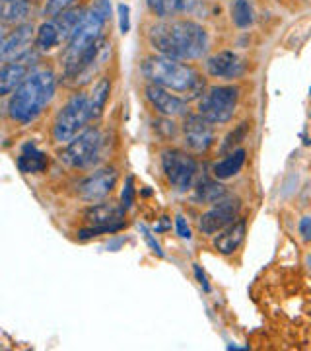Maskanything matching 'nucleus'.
Instances as JSON below:
<instances>
[{
    "label": "nucleus",
    "instance_id": "nucleus-1",
    "mask_svg": "<svg viewBox=\"0 0 311 351\" xmlns=\"http://www.w3.org/2000/svg\"><path fill=\"white\" fill-rule=\"evenodd\" d=\"M111 14L109 0H98L82 18L62 53V76L66 84L82 86L94 76L109 55V43L103 38V25Z\"/></svg>",
    "mask_w": 311,
    "mask_h": 351
},
{
    "label": "nucleus",
    "instance_id": "nucleus-2",
    "mask_svg": "<svg viewBox=\"0 0 311 351\" xmlns=\"http://www.w3.org/2000/svg\"><path fill=\"white\" fill-rule=\"evenodd\" d=\"M150 45L163 57L175 61H193L208 51L206 29L193 20H165L148 32Z\"/></svg>",
    "mask_w": 311,
    "mask_h": 351
},
{
    "label": "nucleus",
    "instance_id": "nucleus-3",
    "mask_svg": "<svg viewBox=\"0 0 311 351\" xmlns=\"http://www.w3.org/2000/svg\"><path fill=\"white\" fill-rule=\"evenodd\" d=\"M55 88H57V82L51 71H45V69L33 71L20 84V88L12 92L6 106L8 117L20 125H27L36 121L53 100Z\"/></svg>",
    "mask_w": 311,
    "mask_h": 351
},
{
    "label": "nucleus",
    "instance_id": "nucleus-4",
    "mask_svg": "<svg viewBox=\"0 0 311 351\" xmlns=\"http://www.w3.org/2000/svg\"><path fill=\"white\" fill-rule=\"evenodd\" d=\"M142 75L144 78H148L150 84L189 94V100L199 98L204 90V80L193 66L179 63L170 57H163V55L148 57L142 63Z\"/></svg>",
    "mask_w": 311,
    "mask_h": 351
},
{
    "label": "nucleus",
    "instance_id": "nucleus-5",
    "mask_svg": "<svg viewBox=\"0 0 311 351\" xmlns=\"http://www.w3.org/2000/svg\"><path fill=\"white\" fill-rule=\"evenodd\" d=\"M90 119H92L90 96L84 92H78L57 113L53 121V138L62 145L70 143L72 138L86 131Z\"/></svg>",
    "mask_w": 311,
    "mask_h": 351
},
{
    "label": "nucleus",
    "instance_id": "nucleus-6",
    "mask_svg": "<svg viewBox=\"0 0 311 351\" xmlns=\"http://www.w3.org/2000/svg\"><path fill=\"white\" fill-rule=\"evenodd\" d=\"M101 149H103V135L100 129H86L78 137L66 143V147L59 152V158L62 164L86 170L98 164L101 158Z\"/></svg>",
    "mask_w": 311,
    "mask_h": 351
},
{
    "label": "nucleus",
    "instance_id": "nucleus-7",
    "mask_svg": "<svg viewBox=\"0 0 311 351\" xmlns=\"http://www.w3.org/2000/svg\"><path fill=\"white\" fill-rule=\"evenodd\" d=\"M239 90L236 86H214L199 100V113L214 125L228 123L236 113Z\"/></svg>",
    "mask_w": 311,
    "mask_h": 351
},
{
    "label": "nucleus",
    "instance_id": "nucleus-8",
    "mask_svg": "<svg viewBox=\"0 0 311 351\" xmlns=\"http://www.w3.org/2000/svg\"><path fill=\"white\" fill-rule=\"evenodd\" d=\"M162 170L172 188L177 191H187L193 188L199 168H197V160L187 152L170 149L162 152Z\"/></svg>",
    "mask_w": 311,
    "mask_h": 351
},
{
    "label": "nucleus",
    "instance_id": "nucleus-9",
    "mask_svg": "<svg viewBox=\"0 0 311 351\" xmlns=\"http://www.w3.org/2000/svg\"><path fill=\"white\" fill-rule=\"evenodd\" d=\"M239 207H241V203H239L237 197H224L218 203H214L212 209H208L199 219L200 232L212 237V234L224 230L226 226L236 223L237 215H239Z\"/></svg>",
    "mask_w": 311,
    "mask_h": 351
},
{
    "label": "nucleus",
    "instance_id": "nucleus-10",
    "mask_svg": "<svg viewBox=\"0 0 311 351\" xmlns=\"http://www.w3.org/2000/svg\"><path fill=\"white\" fill-rule=\"evenodd\" d=\"M117 184V172L115 168H101L94 174L84 178L78 186V197L82 201H100L105 199Z\"/></svg>",
    "mask_w": 311,
    "mask_h": 351
},
{
    "label": "nucleus",
    "instance_id": "nucleus-11",
    "mask_svg": "<svg viewBox=\"0 0 311 351\" xmlns=\"http://www.w3.org/2000/svg\"><path fill=\"white\" fill-rule=\"evenodd\" d=\"M212 125L214 123H211L200 113L187 115L183 121V138H185L187 149L195 152L208 151L214 143V127Z\"/></svg>",
    "mask_w": 311,
    "mask_h": 351
},
{
    "label": "nucleus",
    "instance_id": "nucleus-12",
    "mask_svg": "<svg viewBox=\"0 0 311 351\" xmlns=\"http://www.w3.org/2000/svg\"><path fill=\"white\" fill-rule=\"evenodd\" d=\"M36 29L31 24H22L14 27V32L4 34L2 38V47H0V57L2 61H10V59H18L25 53H29V45L31 41H36Z\"/></svg>",
    "mask_w": 311,
    "mask_h": 351
},
{
    "label": "nucleus",
    "instance_id": "nucleus-13",
    "mask_svg": "<svg viewBox=\"0 0 311 351\" xmlns=\"http://www.w3.org/2000/svg\"><path fill=\"white\" fill-rule=\"evenodd\" d=\"M29 59H33L31 53H25L22 57L14 59V61H6L2 71H0V94L8 96L14 90H18L20 84L24 82L27 76L31 75V66H29Z\"/></svg>",
    "mask_w": 311,
    "mask_h": 351
},
{
    "label": "nucleus",
    "instance_id": "nucleus-14",
    "mask_svg": "<svg viewBox=\"0 0 311 351\" xmlns=\"http://www.w3.org/2000/svg\"><path fill=\"white\" fill-rule=\"evenodd\" d=\"M146 98L152 104V108L158 113H162L165 117H181L189 115V106L185 100L177 98L174 94H170V90L156 84L146 86Z\"/></svg>",
    "mask_w": 311,
    "mask_h": 351
},
{
    "label": "nucleus",
    "instance_id": "nucleus-15",
    "mask_svg": "<svg viewBox=\"0 0 311 351\" xmlns=\"http://www.w3.org/2000/svg\"><path fill=\"white\" fill-rule=\"evenodd\" d=\"M206 71L214 78H226V80H234L239 78L245 73V61L236 55L234 51H220L216 55H212L206 61Z\"/></svg>",
    "mask_w": 311,
    "mask_h": 351
},
{
    "label": "nucleus",
    "instance_id": "nucleus-16",
    "mask_svg": "<svg viewBox=\"0 0 311 351\" xmlns=\"http://www.w3.org/2000/svg\"><path fill=\"white\" fill-rule=\"evenodd\" d=\"M245 230H247V223L243 219H239V221L232 223L230 226H226L224 230H220L212 244H214V248L220 252L222 256H232L243 244Z\"/></svg>",
    "mask_w": 311,
    "mask_h": 351
},
{
    "label": "nucleus",
    "instance_id": "nucleus-17",
    "mask_svg": "<svg viewBox=\"0 0 311 351\" xmlns=\"http://www.w3.org/2000/svg\"><path fill=\"white\" fill-rule=\"evenodd\" d=\"M150 12L158 18H174L177 14H193L200 6L199 0H146Z\"/></svg>",
    "mask_w": 311,
    "mask_h": 351
},
{
    "label": "nucleus",
    "instance_id": "nucleus-18",
    "mask_svg": "<svg viewBox=\"0 0 311 351\" xmlns=\"http://www.w3.org/2000/svg\"><path fill=\"white\" fill-rule=\"evenodd\" d=\"M123 205L117 207L113 203H98V205H92L84 213V221L90 225H111V223H119L124 215Z\"/></svg>",
    "mask_w": 311,
    "mask_h": 351
},
{
    "label": "nucleus",
    "instance_id": "nucleus-19",
    "mask_svg": "<svg viewBox=\"0 0 311 351\" xmlns=\"http://www.w3.org/2000/svg\"><path fill=\"white\" fill-rule=\"evenodd\" d=\"M245 156L247 152L243 149H236V151L228 152V156L222 158L220 162H216L212 166V174L216 180H230L241 172L243 164H245Z\"/></svg>",
    "mask_w": 311,
    "mask_h": 351
},
{
    "label": "nucleus",
    "instance_id": "nucleus-20",
    "mask_svg": "<svg viewBox=\"0 0 311 351\" xmlns=\"http://www.w3.org/2000/svg\"><path fill=\"white\" fill-rule=\"evenodd\" d=\"M18 168L22 174H39L47 168V156L33 145H25L22 154L18 156Z\"/></svg>",
    "mask_w": 311,
    "mask_h": 351
},
{
    "label": "nucleus",
    "instance_id": "nucleus-21",
    "mask_svg": "<svg viewBox=\"0 0 311 351\" xmlns=\"http://www.w3.org/2000/svg\"><path fill=\"white\" fill-rule=\"evenodd\" d=\"M109 92H111V80L109 78H100L96 84H94V90L90 94V108H92V119H98L101 117V113L107 106V100H109Z\"/></svg>",
    "mask_w": 311,
    "mask_h": 351
},
{
    "label": "nucleus",
    "instance_id": "nucleus-22",
    "mask_svg": "<svg viewBox=\"0 0 311 351\" xmlns=\"http://www.w3.org/2000/svg\"><path fill=\"white\" fill-rule=\"evenodd\" d=\"M29 2L27 0H2V24H18L27 18Z\"/></svg>",
    "mask_w": 311,
    "mask_h": 351
},
{
    "label": "nucleus",
    "instance_id": "nucleus-23",
    "mask_svg": "<svg viewBox=\"0 0 311 351\" xmlns=\"http://www.w3.org/2000/svg\"><path fill=\"white\" fill-rule=\"evenodd\" d=\"M61 36H59V29L53 20H47L45 24H41V27L36 34V47L39 51H49L57 45H61Z\"/></svg>",
    "mask_w": 311,
    "mask_h": 351
},
{
    "label": "nucleus",
    "instance_id": "nucleus-24",
    "mask_svg": "<svg viewBox=\"0 0 311 351\" xmlns=\"http://www.w3.org/2000/svg\"><path fill=\"white\" fill-rule=\"evenodd\" d=\"M226 197V189L220 186V184H216V182H212V180H202L199 184V188H197V199L200 203H218L220 199H224Z\"/></svg>",
    "mask_w": 311,
    "mask_h": 351
},
{
    "label": "nucleus",
    "instance_id": "nucleus-25",
    "mask_svg": "<svg viewBox=\"0 0 311 351\" xmlns=\"http://www.w3.org/2000/svg\"><path fill=\"white\" fill-rule=\"evenodd\" d=\"M232 20L239 29H245L253 24V8L249 0H234L232 2Z\"/></svg>",
    "mask_w": 311,
    "mask_h": 351
},
{
    "label": "nucleus",
    "instance_id": "nucleus-26",
    "mask_svg": "<svg viewBox=\"0 0 311 351\" xmlns=\"http://www.w3.org/2000/svg\"><path fill=\"white\" fill-rule=\"evenodd\" d=\"M121 228H124L123 221H119V223H111V225H94V226H90V228L80 230V232H78V239L90 240V239H96V237H101V234H115V232H119Z\"/></svg>",
    "mask_w": 311,
    "mask_h": 351
},
{
    "label": "nucleus",
    "instance_id": "nucleus-27",
    "mask_svg": "<svg viewBox=\"0 0 311 351\" xmlns=\"http://www.w3.org/2000/svg\"><path fill=\"white\" fill-rule=\"evenodd\" d=\"M247 129H249L247 123H239V125H237L236 129H234V131L224 138V143L220 145V152L226 154V152L236 151L237 145H239L241 141H245V137H247Z\"/></svg>",
    "mask_w": 311,
    "mask_h": 351
},
{
    "label": "nucleus",
    "instance_id": "nucleus-28",
    "mask_svg": "<svg viewBox=\"0 0 311 351\" xmlns=\"http://www.w3.org/2000/svg\"><path fill=\"white\" fill-rule=\"evenodd\" d=\"M72 2H75V0H47V2H45V8H43V14L55 18V16H59V14L64 12V10H68V8L72 6Z\"/></svg>",
    "mask_w": 311,
    "mask_h": 351
},
{
    "label": "nucleus",
    "instance_id": "nucleus-29",
    "mask_svg": "<svg viewBox=\"0 0 311 351\" xmlns=\"http://www.w3.org/2000/svg\"><path fill=\"white\" fill-rule=\"evenodd\" d=\"M133 203H135V180H133V176H129L124 182L123 191H121V205L124 209H131Z\"/></svg>",
    "mask_w": 311,
    "mask_h": 351
},
{
    "label": "nucleus",
    "instance_id": "nucleus-30",
    "mask_svg": "<svg viewBox=\"0 0 311 351\" xmlns=\"http://www.w3.org/2000/svg\"><path fill=\"white\" fill-rule=\"evenodd\" d=\"M138 228H140V232L144 234V240L148 242V246H150V248H152V252H154L156 256H160V258H163V252H162V248H160V244H158V242H156V239L152 237V232H150L148 228H146V226H144V225H138Z\"/></svg>",
    "mask_w": 311,
    "mask_h": 351
},
{
    "label": "nucleus",
    "instance_id": "nucleus-31",
    "mask_svg": "<svg viewBox=\"0 0 311 351\" xmlns=\"http://www.w3.org/2000/svg\"><path fill=\"white\" fill-rule=\"evenodd\" d=\"M119 27H121V32L123 34H126L129 29H131V18H129V6L126 4H119Z\"/></svg>",
    "mask_w": 311,
    "mask_h": 351
},
{
    "label": "nucleus",
    "instance_id": "nucleus-32",
    "mask_svg": "<svg viewBox=\"0 0 311 351\" xmlns=\"http://www.w3.org/2000/svg\"><path fill=\"white\" fill-rule=\"evenodd\" d=\"M175 228H177V234H179L181 239H185V240L191 239V228H189L187 221L181 217V215H177V217H175Z\"/></svg>",
    "mask_w": 311,
    "mask_h": 351
},
{
    "label": "nucleus",
    "instance_id": "nucleus-33",
    "mask_svg": "<svg viewBox=\"0 0 311 351\" xmlns=\"http://www.w3.org/2000/svg\"><path fill=\"white\" fill-rule=\"evenodd\" d=\"M299 234L303 240H311V217H303L299 221Z\"/></svg>",
    "mask_w": 311,
    "mask_h": 351
},
{
    "label": "nucleus",
    "instance_id": "nucleus-34",
    "mask_svg": "<svg viewBox=\"0 0 311 351\" xmlns=\"http://www.w3.org/2000/svg\"><path fill=\"white\" fill-rule=\"evenodd\" d=\"M195 276H197V279H199V283L202 285L204 291H211V285H208V281H206V276H204V271L200 269V265H197V263H195Z\"/></svg>",
    "mask_w": 311,
    "mask_h": 351
},
{
    "label": "nucleus",
    "instance_id": "nucleus-35",
    "mask_svg": "<svg viewBox=\"0 0 311 351\" xmlns=\"http://www.w3.org/2000/svg\"><path fill=\"white\" fill-rule=\"evenodd\" d=\"M310 96H311V88H310Z\"/></svg>",
    "mask_w": 311,
    "mask_h": 351
}]
</instances>
